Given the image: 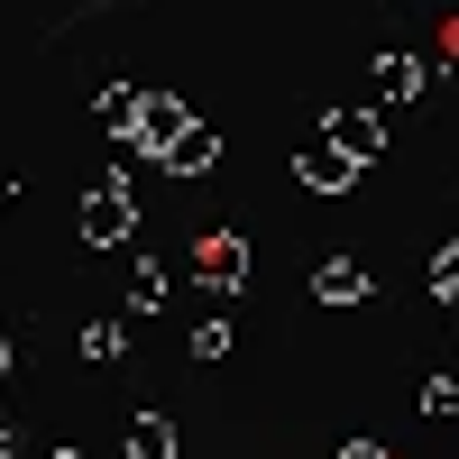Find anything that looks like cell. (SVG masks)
<instances>
[]
</instances>
